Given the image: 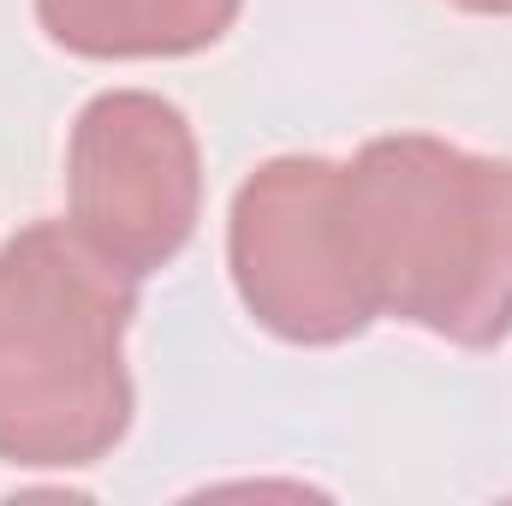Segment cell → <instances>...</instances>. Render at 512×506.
I'll list each match as a JSON object with an SVG mask.
<instances>
[{
	"label": "cell",
	"instance_id": "cell-1",
	"mask_svg": "<svg viewBox=\"0 0 512 506\" xmlns=\"http://www.w3.org/2000/svg\"><path fill=\"white\" fill-rule=\"evenodd\" d=\"M346 233L376 316L489 352L512 334V161L429 131L340 161Z\"/></svg>",
	"mask_w": 512,
	"mask_h": 506
},
{
	"label": "cell",
	"instance_id": "cell-2",
	"mask_svg": "<svg viewBox=\"0 0 512 506\" xmlns=\"http://www.w3.org/2000/svg\"><path fill=\"white\" fill-rule=\"evenodd\" d=\"M137 280L66 221L0 245V459L18 471L102 465L131 429L126 328Z\"/></svg>",
	"mask_w": 512,
	"mask_h": 506
},
{
	"label": "cell",
	"instance_id": "cell-3",
	"mask_svg": "<svg viewBox=\"0 0 512 506\" xmlns=\"http://www.w3.org/2000/svg\"><path fill=\"white\" fill-rule=\"evenodd\" d=\"M227 268L245 316L286 346H346L376 322L328 155H274L245 173L227 209Z\"/></svg>",
	"mask_w": 512,
	"mask_h": 506
},
{
	"label": "cell",
	"instance_id": "cell-4",
	"mask_svg": "<svg viewBox=\"0 0 512 506\" xmlns=\"http://www.w3.org/2000/svg\"><path fill=\"white\" fill-rule=\"evenodd\" d=\"M203 215V149L191 120L155 90H102L66 143V227L126 268H167Z\"/></svg>",
	"mask_w": 512,
	"mask_h": 506
},
{
	"label": "cell",
	"instance_id": "cell-5",
	"mask_svg": "<svg viewBox=\"0 0 512 506\" xmlns=\"http://www.w3.org/2000/svg\"><path fill=\"white\" fill-rule=\"evenodd\" d=\"M245 0H36V24L78 60H185L239 24Z\"/></svg>",
	"mask_w": 512,
	"mask_h": 506
},
{
	"label": "cell",
	"instance_id": "cell-6",
	"mask_svg": "<svg viewBox=\"0 0 512 506\" xmlns=\"http://www.w3.org/2000/svg\"><path fill=\"white\" fill-rule=\"evenodd\" d=\"M459 12H477V18H512V0H447Z\"/></svg>",
	"mask_w": 512,
	"mask_h": 506
}]
</instances>
